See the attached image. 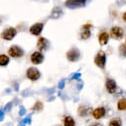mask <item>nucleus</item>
Returning <instances> with one entry per match:
<instances>
[{"mask_svg": "<svg viewBox=\"0 0 126 126\" xmlns=\"http://www.w3.org/2000/svg\"><path fill=\"white\" fill-rule=\"evenodd\" d=\"M94 64L100 69H104L105 68L106 56H105V53L103 51H99L97 53V55L95 56V58H94Z\"/></svg>", "mask_w": 126, "mask_h": 126, "instance_id": "1", "label": "nucleus"}, {"mask_svg": "<svg viewBox=\"0 0 126 126\" xmlns=\"http://www.w3.org/2000/svg\"><path fill=\"white\" fill-rule=\"evenodd\" d=\"M26 77H27V79H30V80H32V81H36V80H38L39 79H40V77H41V73H40V71L38 70V69H36V68H29L28 70H27V72H26Z\"/></svg>", "mask_w": 126, "mask_h": 126, "instance_id": "2", "label": "nucleus"}, {"mask_svg": "<svg viewBox=\"0 0 126 126\" xmlns=\"http://www.w3.org/2000/svg\"><path fill=\"white\" fill-rule=\"evenodd\" d=\"M67 59L69 62H72V63H75V62H78L80 58V52L77 49V48H72L71 50H69L67 52Z\"/></svg>", "mask_w": 126, "mask_h": 126, "instance_id": "3", "label": "nucleus"}, {"mask_svg": "<svg viewBox=\"0 0 126 126\" xmlns=\"http://www.w3.org/2000/svg\"><path fill=\"white\" fill-rule=\"evenodd\" d=\"M8 55L12 58H21L24 56V51L19 47V46H16V45H13L9 48L8 50Z\"/></svg>", "mask_w": 126, "mask_h": 126, "instance_id": "4", "label": "nucleus"}, {"mask_svg": "<svg viewBox=\"0 0 126 126\" xmlns=\"http://www.w3.org/2000/svg\"><path fill=\"white\" fill-rule=\"evenodd\" d=\"M16 35H17V30L15 28H13V27H9V28L5 29L2 32L1 37L6 41H11Z\"/></svg>", "mask_w": 126, "mask_h": 126, "instance_id": "5", "label": "nucleus"}, {"mask_svg": "<svg viewBox=\"0 0 126 126\" xmlns=\"http://www.w3.org/2000/svg\"><path fill=\"white\" fill-rule=\"evenodd\" d=\"M85 4H86V0H67L66 1V6L71 9L80 8L83 7Z\"/></svg>", "mask_w": 126, "mask_h": 126, "instance_id": "6", "label": "nucleus"}, {"mask_svg": "<svg viewBox=\"0 0 126 126\" xmlns=\"http://www.w3.org/2000/svg\"><path fill=\"white\" fill-rule=\"evenodd\" d=\"M124 35V31L121 27L118 26H114L111 28L110 30V37L115 39V40H120Z\"/></svg>", "mask_w": 126, "mask_h": 126, "instance_id": "7", "label": "nucleus"}, {"mask_svg": "<svg viewBox=\"0 0 126 126\" xmlns=\"http://www.w3.org/2000/svg\"><path fill=\"white\" fill-rule=\"evenodd\" d=\"M31 62L34 65H40L44 62V55L40 51H36L31 55Z\"/></svg>", "mask_w": 126, "mask_h": 126, "instance_id": "8", "label": "nucleus"}, {"mask_svg": "<svg viewBox=\"0 0 126 126\" xmlns=\"http://www.w3.org/2000/svg\"><path fill=\"white\" fill-rule=\"evenodd\" d=\"M43 28H44V24L43 23H36L33 26L30 27L29 32L32 35H34V36H39L41 34V32L43 31Z\"/></svg>", "mask_w": 126, "mask_h": 126, "instance_id": "9", "label": "nucleus"}, {"mask_svg": "<svg viewBox=\"0 0 126 126\" xmlns=\"http://www.w3.org/2000/svg\"><path fill=\"white\" fill-rule=\"evenodd\" d=\"M105 87H106V90L109 93H115L116 90H117V84H116L115 80L112 79H106V81H105Z\"/></svg>", "mask_w": 126, "mask_h": 126, "instance_id": "10", "label": "nucleus"}, {"mask_svg": "<svg viewBox=\"0 0 126 126\" xmlns=\"http://www.w3.org/2000/svg\"><path fill=\"white\" fill-rule=\"evenodd\" d=\"M92 26L90 24H85V25L82 26V31H81V33H80V38L82 40H87V39L90 38V35H91L90 28Z\"/></svg>", "mask_w": 126, "mask_h": 126, "instance_id": "11", "label": "nucleus"}, {"mask_svg": "<svg viewBox=\"0 0 126 126\" xmlns=\"http://www.w3.org/2000/svg\"><path fill=\"white\" fill-rule=\"evenodd\" d=\"M105 112H106L105 108L102 107V106H99V107H96L95 109H93L91 114L94 117V119H100L105 115Z\"/></svg>", "mask_w": 126, "mask_h": 126, "instance_id": "12", "label": "nucleus"}, {"mask_svg": "<svg viewBox=\"0 0 126 126\" xmlns=\"http://www.w3.org/2000/svg\"><path fill=\"white\" fill-rule=\"evenodd\" d=\"M37 48L40 52L46 51L48 49V41L44 37H40L37 41Z\"/></svg>", "mask_w": 126, "mask_h": 126, "instance_id": "13", "label": "nucleus"}, {"mask_svg": "<svg viewBox=\"0 0 126 126\" xmlns=\"http://www.w3.org/2000/svg\"><path fill=\"white\" fill-rule=\"evenodd\" d=\"M108 40H109V34L106 33V32H101L99 35H98V43L101 45V46H104L108 43Z\"/></svg>", "mask_w": 126, "mask_h": 126, "instance_id": "14", "label": "nucleus"}, {"mask_svg": "<svg viewBox=\"0 0 126 126\" xmlns=\"http://www.w3.org/2000/svg\"><path fill=\"white\" fill-rule=\"evenodd\" d=\"M88 110L89 108H87L85 105H80L78 109V114L80 117H85L86 115H88Z\"/></svg>", "mask_w": 126, "mask_h": 126, "instance_id": "15", "label": "nucleus"}, {"mask_svg": "<svg viewBox=\"0 0 126 126\" xmlns=\"http://www.w3.org/2000/svg\"><path fill=\"white\" fill-rule=\"evenodd\" d=\"M9 61L10 60H9V57L7 55H4V54L0 55V66H1V67L7 66L9 64Z\"/></svg>", "mask_w": 126, "mask_h": 126, "instance_id": "16", "label": "nucleus"}, {"mask_svg": "<svg viewBox=\"0 0 126 126\" xmlns=\"http://www.w3.org/2000/svg\"><path fill=\"white\" fill-rule=\"evenodd\" d=\"M64 126H76V122L73 117L67 116L64 119Z\"/></svg>", "mask_w": 126, "mask_h": 126, "instance_id": "17", "label": "nucleus"}, {"mask_svg": "<svg viewBox=\"0 0 126 126\" xmlns=\"http://www.w3.org/2000/svg\"><path fill=\"white\" fill-rule=\"evenodd\" d=\"M108 126H122V121L120 118H113L109 121Z\"/></svg>", "mask_w": 126, "mask_h": 126, "instance_id": "18", "label": "nucleus"}, {"mask_svg": "<svg viewBox=\"0 0 126 126\" xmlns=\"http://www.w3.org/2000/svg\"><path fill=\"white\" fill-rule=\"evenodd\" d=\"M117 109L118 110H125L126 109V98H122L117 102Z\"/></svg>", "mask_w": 126, "mask_h": 126, "instance_id": "19", "label": "nucleus"}, {"mask_svg": "<svg viewBox=\"0 0 126 126\" xmlns=\"http://www.w3.org/2000/svg\"><path fill=\"white\" fill-rule=\"evenodd\" d=\"M61 14H62L61 9H60L59 7H56V8L53 10V13H52V18H58V17H60V16H61Z\"/></svg>", "mask_w": 126, "mask_h": 126, "instance_id": "20", "label": "nucleus"}, {"mask_svg": "<svg viewBox=\"0 0 126 126\" xmlns=\"http://www.w3.org/2000/svg\"><path fill=\"white\" fill-rule=\"evenodd\" d=\"M43 108H44V105L41 101H37L35 103V105L33 106V110H36V111H41V110H43Z\"/></svg>", "mask_w": 126, "mask_h": 126, "instance_id": "21", "label": "nucleus"}, {"mask_svg": "<svg viewBox=\"0 0 126 126\" xmlns=\"http://www.w3.org/2000/svg\"><path fill=\"white\" fill-rule=\"evenodd\" d=\"M119 54L120 56L126 58V44H122L119 47Z\"/></svg>", "mask_w": 126, "mask_h": 126, "instance_id": "22", "label": "nucleus"}, {"mask_svg": "<svg viewBox=\"0 0 126 126\" xmlns=\"http://www.w3.org/2000/svg\"><path fill=\"white\" fill-rule=\"evenodd\" d=\"M79 78H80V74L76 73V74H74V75L71 77V79H79Z\"/></svg>", "mask_w": 126, "mask_h": 126, "instance_id": "23", "label": "nucleus"}, {"mask_svg": "<svg viewBox=\"0 0 126 126\" xmlns=\"http://www.w3.org/2000/svg\"><path fill=\"white\" fill-rule=\"evenodd\" d=\"M31 123V116H27L25 119H23V124H28Z\"/></svg>", "mask_w": 126, "mask_h": 126, "instance_id": "24", "label": "nucleus"}, {"mask_svg": "<svg viewBox=\"0 0 126 126\" xmlns=\"http://www.w3.org/2000/svg\"><path fill=\"white\" fill-rule=\"evenodd\" d=\"M26 113V109H25V107H23V106H20V112H19V114L22 116V115H24Z\"/></svg>", "mask_w": 126, "mask_h": 126, "instance_id": "25", "label": "nucleus"}, {"mask_svg": "<svg viewBox=\"0 0 126 126\" xmlns=\"http://www.w3.org/2000/svg\"><path fill=\"white\" fill-rule=\"evenodd\" d=\"M64 86H65V80L63 79V80H61L60 83H59V88L62 89V88H64Z\"/></svg>", "mask_w": 126, "mask_h": 126, "instance_id": "26", "label": "nucleus"}, {"mask_svg": "<svg viewBox=\"0 0 126 126\" xmlns=\"http://www.w3.org/2000/svg\"><path fill=\"white\" fill-rule=\"evenodd\" d=\"M4 119V110L0 109V121H2Z\"/></svg>", "mask_w": 126, "mask_h": 126, "instance_id": "27", "label": "nucleus"}, {"mask_svg": "<svg viewBox=\"0 0 126 126\" xmlns=\"http://www.w3.org/2000/svg\"><path fill=\"white\" fill-rule=\"evenodd\" d=\"M11 106H12V104H11V102H9V103L5 106V111H10V110H11Z\"/></svg>", "mask_w": 126, "mask_h": 126, "instance_id": "28", "label": "nucleus"}, {"mask_svg": "<svg viewBox=\"0 0 126 126\" xmlns=\"http://www.w3.org/2000/svg\"><path fill=\"white\" fill-rule=\"evenodd\" d=\"M89 126H103L101 123H99V122H92Z\"/></svg>", "mask_w": 126, "mask_h": 126, "instance_id": "29", "label": "nucleus"}, {"mask_svg": "<svg viewBox=\"0 0 126 126\" xmlns=\"http://www.w3.org/2000/svg\"><path fill=\"white\" fill-rule=\"evenodd\" d=\"M122 19H123V21H124V22H126V12H125V13H123V15H122Z\"/></svg>", "mask_w": 126, "mask_h": 126, "instance_id": "30", "label": "nucleus"}, {"mask_svg": "<svg viewBox=\"0 0 126 126\" xmlns=\"http://www.w3.org/2000/svg\"><path fill=\"white\" fill-rule=\"evenodd\" d=\"M0 24H1V20H0Z\"/></svg>", "mask_w": 126, "mask_h": 126, "instance_id": "31", "label": "nucleus"}, {"mask_svg": "<svg viewBox=\"0 0 126 126\" xmlns=\"http://www.w3.org/2000/svg\"><path fill=\"white\" fill-rule=\"evenodd\" d=\"M125 44H126V41H125Z\"/></svg>", "mask_w": 126, "mask_h": 126, "instance_id": "32", "label": "nucleus"}, {"mask_svg": "<svg viewBox=\"0 0 126 126\" xmlns=\"http://www.w3.org/2000/svg\"><path fill=\"white\" fill-rule=\"evenodd\" d=\"M23 126H25V125H23Z\"/></svg>", "mask_w": 126, "mask_h": 126, "instance_id": "33", "label": "nucleus"}]
</instances>
